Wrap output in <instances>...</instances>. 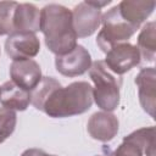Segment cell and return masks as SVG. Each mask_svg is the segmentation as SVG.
I'll list each match as a JSON object with an SVG mask.
<instances>
[{"mask_svg":"<svg viewBox=\"0 0 156 156\" xmlns=\"http://www.w3.org/2000/svg\"><path fill=\"white\" fill-rule=\"evenodd\" d=\"M40 30L46 48L56 56L68 54L77 46L72 11L62 5L49 4L40 10Z\"/></svg>","mask_w":156,"mask_h":156,"instance_id":"1","label":"cell"},{"mask_svg":"<svg viewBox=\"0 0 156 156\" xmlns=\"http://www.w3.org/2000/svg\"><path fill=\"white\" fill-rule=\"evenodd\" d=\"M93 88L88 82L58 85L46 98L41 111L51 118H66L87 112L93 105Z\"/></svg>","mask_w":156,"mask_h":156,"instance_id":"2","label":"cell"},{"mask_svg":"<svg viewBox=\"0 0 156 156\" xmlns=\"http://www.w3.org/2000/svg\"><path fill=\"white\" fill-rule=\"evenodd\" d=\"M90 79L94 83L93 100L102 111L112 112L119 105V88L122 80L116 78L101 60L94 61L89 69Z\"/></svg>","mask_w":156,"mask_h":156,"instance_id":"3","label":"cell"},{"mask_svg":"<svg viewBox=\"0 0 156 156\" xmlns=\"http://www.w3.org/2000/svg\"><path fill=\"white\" fill-rule=\"evenodd\" d=\"M101 23L102 29L96 37V44L105 54L115 45L127 43L138 30L121 17L117 5L101 16Z\"/></svg>","mask_w":156,"mask_h":156,"instance_id":"4","label":"cell"},{"mask_svg":"<svg viewBox=\"0 0 156 156\" xmlns=\"http://www.w3.org/2000/svg\"><path fill=\"white\" fill-rule=\"evenodd\" d=\"M113 156H155V128L144 127L124 136Z\"/></svg>","mask_w":156,"mask_h":156,"instance_id":"5","label":"cell"},{"mask_svg":"<svg viewBox=\"0 0 156 156\" xmlns=\"http://www.w3.org/2000/svg\"><path fill=\"white\" fill-rule=\"evenodd\" d=\"M141 61L140 52L136 45L130 43H121L111 48L106 52L105 65L113 73L122 76L138 66Z\"/></svg>","mask_w":156,"mask_h":156,"instance_id":"6","label":"cell"},{"mask_svg":"<svg viewBox=\"0 0 156 156\" xmlns=\"http://www.w3.org/2000/svg\"><path fill=\"white\" fill-rule=\"evenodd\" d=\"M5 51L12 61L29 60L40 51V41L35 33L12 32L5 40Z\"/></svg>","mask_w":156,"mask_h":156,"instance_id":"7","label":"cell"},{"mask_svg":"<svg viewBox=\"0 0 156 156\" xmlns=\"http://www.w3.org/2000/svg\"><path fill=\"white\" fill-rule=\"evenodd\" d=\"M90 52L83 46L78 45L68 54L56 56L55 67L57 72L65 77H78L88 72L91 67Z\"/></svg>","mask_w":156,"mask_h":156,"instance_id":"8","label":"cell"},{"mask_svg":"<svg viewBox=\"0 0 156 156\" xmlns=\"http://www.w3.org/2000/svg\"><path fill=\"white\" fill-rule=\"evenodd\" d=\"M101 9L93 6L88 0L76 5L72 11V20L77 38H87L94 34L101 24Z\"/></svg>","mask_w":156,"mask_h":156,"instance_id":"9","label":"cell"},{"mask_svg":"<svg viewBox=\"0 0 156 156\" xmlns=\"http://www.w3.org/2000/svg\"><path fill=\"white\" fill-rule=\"evenodd\" d=\"M10 77L12 83L27 91L33 90L43 78L41 68L33 58L12 61L10 66Z\"/></svg>","mask_w":156,"mask_h":156,"instance_id":"10","label":"cell"},{"mask_svg":"<svg viewBox=\"0 0 156 156\" xmlns=\"http://www.w3.org/2000/svg\"><path fill=\"white\" fill-rule=\"evenodd\" d=\"M118 128H119L118 118L113 113L106 111H99L93 113L87 124L89 135L93 139L102 143H107L112 140L117 135Z\"/></svg>","mask_w":156,"mask_h":156,"instance_id":"11","label":"cell"},{"mask_svg":"<svg viewBox=\"0 0 156 156\" xmlns=\"http://www.w3.org/2000/svg\"><path fill=\"white\" fill-rule=\"evenodd\" d=\"M135 84L138 87L139 102L143 110L150 116H155L156 106V71L154 67L141 68L135 77Z\"/></svg>","mask_w":156,"mask_h":156,"instance_id":"12","label":"cell"},{"mask_svg":"<svg viewBox=\"0 0 156 156\" xmlns=\"http://www.w3.org/2000/svg\"><path fill=\"white\" fill-rule=\"evenodd\" d=\"M155 6H156L155 1H136V0H123L117 5L121 17L136 29H139V27L154 12Z\"/></svg>","mask_w":156,"mask_h":156,"instance_id":"13","label":"cell"},{"mask_svg":"<svg viewBox=\"0 0 156 156\" xmlns=\"http://www.w3.org/2000/svg\"><path fill=\"white\" fill-rule=\"evenodd\" d=\"M15 32L37 33L40 30V10L29 2H17L13 13Z\"/></svg>","mask_w":156,"mask_h":156,"instance_id":"14","label":"cell"},{"mask_svg":"<svg viewBox=\"0 0 156 156\" xmlns=\"http://www.w3.org/2000/svg\"><path fill=\"white\" fill-rule=\"evenodd\" d=\"M0 104L13 111H24L30 104L29 91L17 87L11 80L0 87Z\"/></svg>","mask_w":156,"mask_h":156,"instance_id":"15","label":"cell"},{"mask_svg":"<svg viewBox=\"0 0 156 156\" xmlns=\"http://www.w3.org/2000/svg\"><path fill=\"white\" fill-rule=\"evenodd\" d=\"M140 56L146 62H152L156 55V23L154 21L147 22L138 35L136 45Z\"/></svg>","mask_w":156,"mask_h":156,"instance_id":"16","label":"cell"},{"mask_svg":"<svg viewBox=\"0 0 156 156\" xmlns=\"http://www.w3.org/2000/svg\"><path fill=\"white\" fill-rule=\"evenodd\" d=\"M58 85H61V83L58 80H56L54 77H43L41 80L39 82V84L29 91L30 95V104L39 111H41V107L46 100V98L50 95V93L57 88Z\"/></svg>","mask_w":156,"mask_h":156,"instance_id":"17","label":"cell"},{"mask_svg":"<svg viewBox=\"0 0 156 156\" xmlns=\"http://www.w3.org/2000/svg\"><path fill=\"white\" fill-rule=\"evenodd\" d=\"M16 6V1H0V37L15 32L13 13Z\"/></svg>","mask_w":156,"mask_h":156,"instance_id":"18","label":"cell"},{"mask_svg":"<svg viewBox=\"0 0 156 156\" xmlns=\"http://www.w3.org/2000/svg\"><path fill=\"white\" fill-rule=\"evenodd\" d=\"M17 123L16 111L0 107V144L4 143L13 132Z\"/></svg>","mask_w":156,"mask_h":156,"instance_id":"19","label":"cell"},{"mask_svg":"<svg viewBox=\"0 0 156 156\" xmlns=\"http://www.w3.org/2000/svg\"><path fill=\"white\" fill-rule=\"evenodd\" d=\"M21 156H56V155H49L48 152H45L44 150L41 149H35V147H32V149H27L22 152Z\"/></svg>","mask_w":156,"mask_h":156,"instance_id":"20","label":"cell"},{"mask_svg":"<svg viewBox=\"0 0 156 156\" xmlns=\"http://www.w3.org/2000/svg\"><path fill=\"white\" fill-rule=\"evenodd\" d=\"M105 151H106L105 155H96V156H113V152H111L110 149H105Z\"/></svg>","mask_w":156,"mask_h":156,"instance_id":"21","label":"cell"},{"mask_svg":"<svg viewBox=\"0 0 156 156\" xmlns=\"http://www.w3.org/2000/svg\"><path fill=\"white\" fill-rule=\"evenodd\" d=\"M0 54H1V51H0Z\"/></svg>","mask_w":156,"mask_h":156,"instance_id":"22","label":"cell"}]
</instances>
